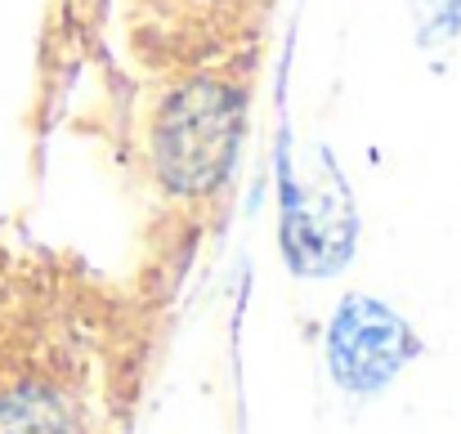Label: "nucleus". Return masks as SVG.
Masks as SVG:
<instances>
[{
	"instance_id": "obj_1",
	"label": "nucleus",
	"mask_w": 461,
	"mask_h": 434,
	"mask_svg": "<svg viewBox=\"0 0 461 434\" xmlns=\"http://www.w3.org/2000/svg\"><path fill=\"white\" fill-rule=\"evenodd\" d=\"M327 354H331V372L345 390L372 394L417 354V340L385 304L349 300V304H340V313L331 322Z\"/></svg>"
}]
</instances>
